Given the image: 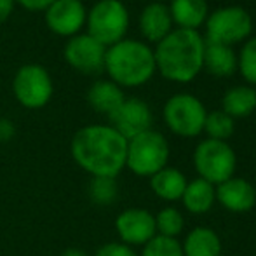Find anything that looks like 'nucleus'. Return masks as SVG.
<instances>
[{"mask_svg":"<svg viewBox=\"0 0 256 256\" xmlns=\"http://www.w3.org/2000/svg\"><path fill=\"white\" fill-rule=\"evenodd\" d=\"M16 100L24 108L37 110L49 103L52 96V82L49 74L38 64H24L12 82Z\"/></svg>","mask_w":256,"mask_h":256,"instance_id":"1a4fd4ad","label":"nucleus"},{"mask_svg":"<svg viewBox=\"0 0 256 256\" xmlns=\"http://www.w3.org/2000/svg\"><path fill=\"white\" fill-rule=\"evenodd\" d=\"M169 6L162 2H152L140 14V32L148 42L158 44L164 37H168L174 30Z\"/></svg>","mask_w":256,"mask_h":256,"instance_id":"2eb2a0df","label":"nucleus"},{"mask_svg":"<svg viewBox=\"0 0 256 256\" xmlns=\"http://www.w3.org/2000/svg\"><path fill=\"white\" fill-rule=\"evenodd\" d=\"M222 110L236 120L256 112V89L253 86H234L222 98Z\"/></svg>","mask_w":256,"mask_h":256,"instance_id":"4be33fe9","label":"nucleus"},{"mask_svg":"<svg viewBox=\"0 0 256 256\" xmlns=\"http://www.w3.org/2000/svg\"><path fill=\"white\" fill-rule=\"evenodd\" d=\"M115 230L120 242L128 246H145L152 237L157 236L155 230V216L148 209L129 208L124 209L115 218Z\"/></svg>","mask_w":256,"mask_h":256,"instance_id":"9d476101","label":"nucleus"},{"mask_svg":"<svg viewBox=\"0 0 256 256\" xmlns=\"http://www.w3.org/2000/svg\"><path fill=\"white\" fill-rule=\"evenodd\" d=\"M216 202L236 214L250 212L256 206V188L248 180L232 176L216 186Z\"/></svg>","mask_w":256,"mask_h":256,"instance_id":"4468645a","label":"nucleus"},{"mask_svg":"<svg viewBox=\"0 0 256 256\" xmlns=\"http://www.w3.org/2000/svg\"><path fill=\"white\" fill-rule=\"evenodd\" d=\"M186 183L188 180L178 168L166 166L150 178V188L164 202H176V200H182Z\"/></svg>","mask_w":256,"mask_h":256,"instance_id":"f3484780","label":"nucleus"},{"mask_svg":"<svg viewBox=\"0 0 256 256\" xmlns=\"http://www.w3.org/2000/svg\"><path fill=\"white\" fill-rule=\"evenodd\" d=\"M16 2L21 4L24 9L37 12V10H48L49 6H51L54 0H16Z\"/></svg>","mask_w":256,"mask_h":256,"instance_id":"c85d7f7f","label":"nucleus"},{"mask_svg":"<svg viewBox=\"0 0 256 256\" xmlns=\"http://www.w3.org/2000/svg\"><path fill=\"white\" fill-rule=\"evenodd\" d=\"M194 168L199 178L218 186L236 174L237 155L228 142L206 138L194 150Z\"/></svg>","mask_w":256,"mask_h":256,"instance_id":"0eeeda50","label":"nucleus"},{"mask_svg":"<svg viewBox=\"0 0 256 256\" xmlns=\"http://www.w3.org/2000/svg\"><path fill=\"white\" fill-rule=\"evenodd\" d=\"M110 126L122 134L126 140H131L142 132L152 129L154 115L148 103L140 98H128L124 103L110 115Z\"/></svg>","mask_w":256,"mask_h":256,"instance_id":"9b49d317","label":"nucleus"},{"mask_svg":"<svg viewBox=\"0 0 256 256\" xmlns=\"http://www.w3.org/2000/svg\"><path fill=\"white\" fill-rule=\"evenodd\" d=\"M86 20V7L80 0H54L46 10V21L58 35L72 37L82 26Z\"/></svg>","mask_w":256,"mask_h":256,"instance_id":"ddd939ff","label":"nucleus"},{"mask_svg":"<svg viewBox=\"0 0 256 256\" xmlns=\"http://www.w3.org/2000/svg\"><path fill=\"white\" fill-rule=\"evenodd\" d=\"M162 117L172 134L180 138H196L204 132L208 110L197 96L190 92H178L166 102Z\"/></svg>","mask_w":256,"mask_h":256,"instance_id":"423d86ee","label":"nucleus"},{"mask_svg":"<svg viewBox=\"0 0 256 256\" xmlns=\"http://www.w3.org/2000/svg\"><path fill=\"white\" fill-rule=\"evenodd\" d=\"M204 49L200 32L174 28L154 51L157 72L166 80L188 84L204 70Z\"/></svg>","mask_w":256,"mask_h":256,"instance_id":"f03ea898","label":"nucleus"},{"mask_svg":"<svg viewBox=\"0 0 256 256\" xmlns=\"http://www.w3.org/2000/svg\"><path fill=\"white\" fill-rule=\"evenodd\" d=\"M61 256H89L86 253L84 250H80V248H68V250H64Z\"/></svg>","mask_w":256,"mask_h":256,"instance_id":"2f4dec72","label":"nucleus"},{"mask_svg":"<svg viewBox=\"0 0 256 256\" xmlns=\"http://www.w3.org/2000/svg\"><path fill=\"white\" fill-rule=\"evenodd\" d=\"M94 256H138L134 248L128 246L124 242H104L96 250Z\"/></svg>","mask_w":256,"mask_h":256,"instance_id":"cd10ccee","label":"nucleus"},{"mask_svg":"<svg viewBox=\"0 0 256 256\" xmlns=\"http://www.w3.org/2000/svg\"><path fill=\"white\" fill-rule=\"evenodd\" d=\"M14 9V0H0V23L10 16Z\"/></svg>","mask_w":256,"mask_h":256,"instance_id":"7c9ffc66","label":"nucleus"},{"mask_svg":"<svg viewBox=\"0 0 256 256\" xmlns=\"http://www.w3.org/2000/svg\"><path fill=\"white\" fill-rule=\"evenodd\" d=\"M70 152L91 178H117L126 169L128 140L112 126H86L74 134Z\"/></svg>","mask_w":256,"mask_h":256,"instance_id":"f257e3e1","label":"nucleus"},{"mask_svg":"<svg viewBox=\"0 0 256 256\" xmlns=\"http://www.w3.org/2000/svg\"><path fill=\"white\" fill-rule=\"evenodd\" d=\"M169 12L176 28L199 32L209 16V6L206 0H171Z\"/></svg>","mask_w":256,"mask_h":256,"instance_id":"dca6fc26","label":"nucleus"},{"mask_svg":"<svg viewBox=\"0 0 256 256\" xmlns=\"http://www.w3.org/2000/svg\"><path fill=\"white\" fill-rule=\"evenodd\" d=\"M104 70L118 88H140L157 72L154 49L142 40L124 38L106 48Z\"/></svg>","mask_w":256,"mask_h":256,"instance_id":"7ed1b4c3","label":"nucleus"},{"mask_svg":"<svg viewBox=\"0 0 256 256\" xmlns=\"http://www.w3.org/2000/svg\"><path fill=\"white\" fill-rule=\"evenodd\" d=\"M126 96L122 88H118L115 82L112 80H98L91 86L88 92V103L91 108L98 114H103L110 117L122 103H124Z\"/></svg>","mask_w":256,"mask_h":256,"instance_id":"aec40b11","label":"nucleus"},{"mask_svg":"<svg viewBox=\"0 0 256 256\" xmlns=\"http://www.w3.org/2000/svg\"><path fill=\"white\" fill-rule=\"evenodd\" d=\"M128 28L129 12L120 0H100L88 14V35L104 48L124 40Z\"/></svg>","mask_w":256,"mask_h":256,"instance_id":"6e6552de","label":"nucleus"},{"mask_svg":"<svg viewBox=\"0 0 256 256\" xmlns=\"http://www.w3.org/2000/svg\"><path fill=\"white\" fill-rule=\"evenodd\" d=\"M182 202L190 214H206L216 204V186L202 178L192 180L186 183Z\"/></svg>","mask_w":256,"mask_h":256,"instance_id":"a211bd4d","label":"nucleus"},{"mask_svg":"<svg viewBox=\"0 0 256 256\" xmlns=\"http://www.w3.org/2000/svg\"><path fill=\"white\" fill-rule=\"evenodd\" d=\"M88 196L91 202L96 206L114 204L118 197L117 178H91Z\"/></svg>","mask_w":256,"mask_h":256,"instance_id":"393cba45","label":"nucleus"},{"mask_svg":"<svg viewBox=\"0 0 256 256\" xmlns=\"http://www.w3.org/2000/svg\"><path fill=\"white\" fill-rule=\"evenodd\" d=\"M206 42L234 48L253 34V18L240 6H225L209 12L204 23Z\"/></svg>","mask_w":256,"mask_h":256,"instance_id":"39448f33","label":"nucleus"},{"mask_svg":"<svg viewBox=\"0 0 256 256\" xmlns=\"http://www.w3.org/2000/svg\"><path fill=\"white\" fill-rule=\"evenodd\" d=\"M169 143L162 132L148 129L128 140L126 168L140 178H152L169 162Z\"/></svg>","mask_w":256,"mask_h":256,"instance_id":"20e7f679","label":"nucleus"},{"mask_svg":"<svg viewBox=\"0 0 256 256\" xmlns=\"http://www.w3.org/2000/svg\"><path fill=\"white\" fill-rule=\"evenodd\" d=\"M236 131V120L223 110L208 112V117L204 122V132L209 140L218 142H228V138Z\"/></svg>","mask_w":256,"mask_h":256,"instance_id":"b1692460","label":"nucleus"},{"mask_svg":"<svg viewBox=\"0 0 256 256\" xmlns=\"http://www.w3.org/2000/svg\"><path fill=\"white\" fill-rule=\"evenodd\" d=\"M183 256H222L220 236L209 226H196L182 242Z\"/></svg>","mask_w":256,"mask_h":256,"instance_id":"6ab92c4d","label":"nucleus"},{"mask_svg":"<svg viewBox=\"0 0 256 256\" xmlns=\"http://www.w3.org/2000/svg\"><path fill=\"white\" fill-rule=\"evenodd\" d=\"M204 70L214 77H232L237 72V52L230 46L206 42Z\"/></svg>","mask_w":256,"mask_h":256,"instance_id":"412c9836","label":"nucleus"},{"mask_svg":"<svg viewBox=\"0 0 256 256\" xmlns=\"http://www.w3.org/2000/svg\"><path fill=\"white\" fill-rule=\"evenodd\" d=\"M140 256H183L182 242L171 237L155 236L143 246Z\"/></svg>","mask_w":256,"mask_h":256,"instance_id":"bb28decb","label":"nucleus"},{"mask_svg":"<svg viewBox=\"0 0 256 256\" xmlns=\"http://www.w3.org/2000/svg\"><path fill=\"white\" fill-rule=\"evenodd\" d=\"M237 72L248 86H256V37H250L237 54Z\"/></svg>","mask_w":256,"mask_h":256,"instance_id":"a878e982","label":"nucleus"},{"mask_svg":"<svg viewBox=\"0 0 256 256\" xmlns=\"http://www.w3.org/2000/svg\"><path fill=\"white\" fill-rule=\"evenodd\" d=\"M155 216V230L157 236L171 237V239H178V236L185 228V218H183L182 211L174 206H166Z\"/></svg>","mask_w":256,"mask_h":256,"instance_id":"5701e85b","label":"nucleus"},{"mask_svg":"<svg viewBox=\"0 0 256 256\" xmlns=\"http://www.w3.org/2000/svg\"><path fill=\"white\" fill-rule=\"evenodd\" d=\"M16 128L9 118H0V143H6L9 140H12Z\"/></svg>","mask_w":256,"mask_h":256,"instance_id":"c756f323","label":"nucleus"},{"mask_svg":"<svg viewBox=\"0 0 256 256\" xmlns=\"http://www.w3.org/2000/svg\"><path fill=\"white\" fill-rule=\"evenodd\" d=\"M104 56H106V48L88 34L72 37L64 48V60L68 61V64L84 74L103 72Z\"/></svg>","mask_w":256,"mask_h":256,"instance_id":"f8f14e48","label":"nucleus"}]
</instances>
